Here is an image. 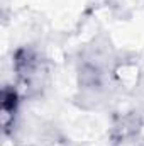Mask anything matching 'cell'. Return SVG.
<instances>
[{
	"label": "cell",
	"mask_w": 144,
	"mask_h": 146,
	"mask_svg": "<svg viewBox=\"0 0 144 146\" xmlns=\"http://www.w3.org/2000/svg\"><path fill=\"white\" fill-rule=\"evenodd\" d=\"M17 106H19L17 90L14 87H5L2 90V124H3L5 131H9L10 124L14 122V117H15V112H17Z\"/></svg>",
	"instance_id": "obj_1"
}]
</instances>
